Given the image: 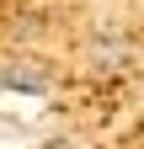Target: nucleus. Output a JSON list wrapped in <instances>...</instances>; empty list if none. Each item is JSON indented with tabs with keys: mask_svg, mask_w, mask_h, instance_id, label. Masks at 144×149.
Segmentation results:
<instances>
[{
	"mask_svg": "<svg viewBox=\"0 0 144 149\" xmlns=\"http://www.w3.org/2000/svg\"><path fill=\"white\" fill-rule=\"evenodd\" d=\"M0 85L6 91H22V96H43V91L53 85V74L43 59H27V53H16V59L0 64Z\"/></svg>",
	"mask_w": 144,
	"mask_h": 149,
	"instance_id": "1",
	"label": "nucleus"
},
{
	"mask_svg": "<svg viewBox=\"0 0 144 149\" xmlns=\"http://www.w3.org/2000/svg\"><path fill=\"white\" fill-rule=\"evenodd\" d=\"M128 59H134V48H128V37H117V32H107L101 43L91 48V64L96 69H123Z\"/></svg>",
	"mask_w": 144,
	"mask_h": 149,
	"instance_id": "2",
	"label": "nucleus"
}]
</instances>
